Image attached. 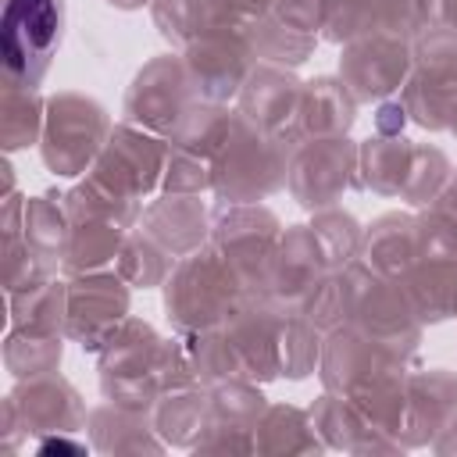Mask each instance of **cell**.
Listing matches in <instances>:
<instances>
[{"mask_svg": "<svg viewBox=\"0 0 457 457\" xmlns=\"http://www.w3.org/2000/svg\"><path fill=\"white\" fill-rule=\"evenodd\" d=\"M57 43H61V0H7L4 7L7 86L36 89Z\"/></svg>", "mask_w": 457, "mask_h": 457, "instance_id": "cell-1", "label": "cell"}, {"mask_svg": "<svg viewBox=\"0 0 457 457\" xmlns=\"http://www.w3.org/2000/svg\"><path fill=\"white\" fill-rule=\"evenodd\" d=\"M104 136V114L93 100L82 96H57L46 114V132H43V157L54 171L75 175L89 157L96 154Z\"/></svg>", "mask_w": 457, "mask_h": 457, "instance_id": "cell-2", "label": "cell"}, {"mask_svg": "<svg viewBox=\"0 0 457 457\" xmlns=\"http://www.w3.org/2000/svg\"><path fill=\"white\" fill-rule=\"evenodd\" d=\"M39 132V104L32 96V89H14L7 86L4 96V143L7 150L29 146Z\"/></svg>", "mask_w": 457, "mask_h": 457, "instance_id": "cell-3", "label": "cell"}]
</instances>
